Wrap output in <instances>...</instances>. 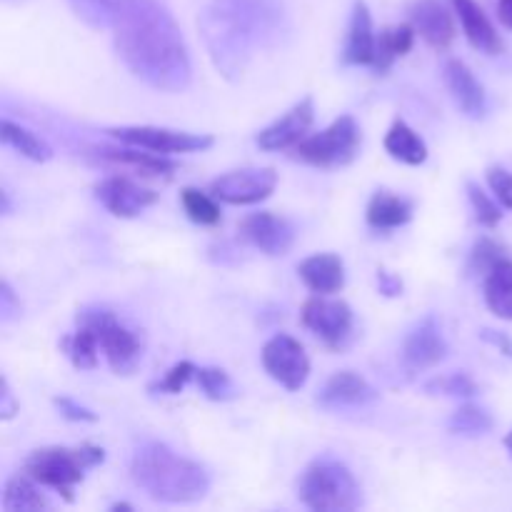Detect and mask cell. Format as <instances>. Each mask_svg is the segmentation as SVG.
Wrapping results in <instances>:
<instances>
[{
  "instance_id": "obj_7",
  "label": "cell",
  "mask_w": 512,
  "mask_h": 512,
  "mask_svg": "<svg viewBox=\"0 0 512 512\" xmlns=\"http://www.w3.org/2000/svg\"><path fill=\"white\" fill-rule=\"evenodd\" d=\"M78 323L93 330L100 353L105 355L115 375H130L138 368V363L143 360V343L128 325L120 323L113 310L85 308L78 313Z\"/></svg>"
},
{
  "instance_id": "obj_14",
  "label": "cell",
  "mask_w": 512,
  "mask_h": 512,
  "mask_svg": "<svg viewBox=\"0 0 512 512\" xmlns=\"http://www.w3.org/2000/svg\"><path fill=\"white\" fill-rule=\"evenodd\" d=\"M445 355H448V343H445L435 315L420 320L403 343V363L410 373H423V370L435 368L438 363H443Z\"/></svg>"
},
{
  "instance_id": "obj_26",
  "label": "cell",
  "mask_w": 512,
  "mask_h": 512,
  "mask_svg": "<svg viewBox=\"0 0 512 512\" xmlns=\"http://www.w3.org/2000/svg\"><path fill=\"white\" fill-rule=\"evenodd\" d=\"M40 483H35L30 475H13L5 483L3 490V508L5 512H35L48 510L50 500L38 490Z\"/></svg>"
},
{
  "instance_id": "obj_22",
  "label": "cell",
  "mask_w": 512,
  "mask_h": 512,
  "mask_svg": "<svg viewBox=\"0 0 512 512\" xmlns=\"http://www.w3.org/2000/svg\"><path fill=\"white\" fill-rule=\"evenodd\" d=\"M93 153L98 158L110 160V163L128 165L135 173L148 175V178H170L175 173V163L168 160V155L150 153V150L133 148V145H128V148H95Z\"/></svg>"
},
{
  "instance_id": "obj_32",
  "label": "cell",
  "mask_w": 512,
  "mask_h": 512,
  "mask_svg": "<svg viewBox=\"0 0 512 512\" xmlns=\"http://www.w3.org/2000/svg\"><path fill=\"white\" fill-rule=\"evenodd\" d=\"M195 380H198L205 398L215 400V403H225V400H233L238 395V388L223 368H198Z\"/></svg>"
},
{
  "instance_id": "obj_42",
  "label": "cell",
  "mask_w": 512,
  "mask_h": 512,
  "mask_svg": "<svg viewBox=\"0 0 512 512\" xmlns=\"http://www.w3.org/2000/svg\"><path fill=\"white\" fill-rule=\"evenodd\" d=\"M378 285H380V293L388 295V298H398L403 295V280L398 275L388 273V270H378Z\"/></svg>"
},
{
  "instance_id": "obj_8",
  "label": "cell",
  "mask_w": 512,
  "mask_h": 512,
  "mask_svg": "<svg viewBox=\"0 0 512 512\" xmlns=\"http://www.w3.org/2000/svg\"><path fill=\"white\" fill-rule=\"evenodd\" d=\"M108 133L123 145H133V148H143L160 155L203 153V150L213 148L215 143L213 135L155 128V125H123V128H110Z\"/></svg>"
},
{
  "instance_id": "obj_9",
  "label": "cell",
  "mask_w": 512,
  "mask_h": 512,
  "mask_svg": "<svg viewBox=\"0 0 512 512\" xmlns=\"http://www.w3.org/2000/svg\"><path fill=\"white\" fill-rule=\"evenodd\" d=\"M300 323L315 335L325 348L343 350L353 335V310L345 300H328L325 295L305 300Z\"/></svg>"
},
{
  "instance_id": "obj_36",
  "label": "cell",
  "mask_w": 512,
  "mask_h": 512,
  "mask_svg": "<svg viewBox=\"0 0 512 512\" xmlns=\"http://www.w3.org/2000/svg\"><path fill=\"white\" fill-rule=\"evenodd\" d=\"M503 260H508L503 245L495 243L493 238H480L478 243H475L473 253H470V268H473L475 273L488 275L490 270H493L495 265L503 263Z\"/></svg>"
},
{
  "instance_id": "obj_41",
  "label": "cell",
  "mask_w": 512,
  "mask_h": 512,
  "mask_svg": "<svg viewBox=\"0 0 512 512\" xmlns=\"http://www.w3.org/2000/svg\"><path fill=\"white\" fill-rule=\"evenodd\" d=\"M20 405L13 398V390H10L8 378H3V390H0V420H13L18 415Z\"/></svg>"
},
{
  "instance_id": "obj_27",
  "label": "cell",
  "mask_w": 512,
  "mask_h": 512,
  "mask_svg": "<svg viewBox=\"0 0 512 512\" xmlns=\"http://www.w3.org/2000/svg\"><path fill=\"white\" fill-rule=\"evenodd\" d=\"M485 303L498 318L512 320V260H503L485 275Z\"/></svg>"
},
{
  "instance_id": "obj_3",
  "label": "cell",
  "mask_w": 512,
  "mask_h": 512,
  "mask_svg": "<svg viewBox=\"0 0 512 512\" xmlns=\"http://www.w3.org/2000/svg\"><path fill=\"white\" fill-rule=\"evenodd\" d=\"M130 478L158 503H198L210 490L205 465L173 453L163 443H145L135 450L130 460Z\"/></svg>"
},
{
  "instance_id": "obj_28",
  "label": "cell",
  "mask_w": 512,
  "mask_h": 512,
  "mask_svg": "<svg viewBox=\"0 0 512 512\" xmlns=\"http://www.w3.org/2000/svg\"><path fill=\"white\" fill-rule=\"evenodd\" d=\"M0 138H3V143L8 148H13L23 158L35 160V163H45V160L53 158V150H50V145L43 138H38V135L30 133L23 125L13 123V120H3V133H0Z\"/></svg>"
},
{
  "instance_id": "obj_33",
  "label": "cell",
  "mask_w": 512,
  "mask_h": 512,
  "mask_svg": "<svg viewBox=\"0 0 512 512\" xmlns=\"http://www.w3.org/2000/svg\"><path fill=\"white\" fill-rule=\"evenodd\" d=\"M70 5L78 13V18H83L88 25L105 28V25H113V18L123 0H70Z\"/></svg>"
},
{
  "instance_id": "obj_30",
  "label": "cell",
  "mask_w": 512,
  "mask_h": 512,
  "mask_svg": "<svg viewBox=\"0 0 512 512\" xmlns=\"http://www.w3.org/2000/svg\"><path fill=\"white\" fill-rule=\"evenodd\" d=\"M493 425V415L488 410L480 408V405L465 403L455 410L448 428L450 433L463 435V438H483V435H488L493 430Z\"/></svg>"
},
{
  "instance_id": "obj_18",
  "label": "cell",
  "mask_w": 512,
  "mask_h": 512,
  "mask_svg": "<svg viewBox=\"0 0 512 512\" xmlns=\"http://www.w3.org/2000/svg\"><path fill=\"white\" fill-rule=\"evenodd\" d=\"M443 80L453 95L455 105L463 110L468 118H483L488 100H485V88L475 78L473 70L463 60H448L443 70Z\"/></svg>"
},
{
  "instance_id": "obj_12",
  "label": "cell",
  "mask_w": 512,
  "mask_h": 512,
  "mask_svg": "<svg viewBox=\"0 0 512 512\" xmlns=\"http://www.w3.org/2000/svg\"><path fill=\"white\" fill-rule=\"evenodd\" d=\"M95 198L115 218H138L143 210L158 203L155 190L143 188V185H138L130 178H123V175H110V178L100 180L95 185Z\"/></svg>"
},
{
  "instance_id": "obj_13",
  "label": "cell",
  "mask_w": 512,
  "mask_h": 512,
  "mask_svg": "<svg viewBox=\"0 0 512 512\" xmlns=\"http://www.w3.org/2000/svg\"><path fill=\"white\" fill-rule=\"evenodd\" d=\"M238 233L245 243H250L260 253L270 255V258H280V255L290 253L295 243V228L290 225V220L268 213V210L248 215L240 223Z\"/></svg>"
},
{
  "instance_id": "obj_29",
  "label": "cell",
  "mask_w": 512,
  "mask_h": 512,
  "mask_svg": "<svg viewBox=\"0 0 512 512\" xmlns=\"http://www.w3.org/2000/svg\"><path fill=\"white\" fill-rule=\"evenodd\" d=\"M60 348H63V353L68 355V360L78 370L98 368V353H100L98 338H95V333L88 328V325L78 323V328H75L73 335L60 340Z\"/></svg>"
},
{
  "instance_id": "obj_10",
  "label": "cell",
  "mask_w": 512,
  "mask_h": 512,
  "mask_svg": "<svg viewBox=\"0 0 512 512\" xmlns=\"http://www.w3.org/2000/svg\"><path fill=\"white\" fill-rule=\"evenodd\" d=\"M263 368L275 383L283 385L290 393H298L305 383H308L310 375V358L305 353V348L300 345V340H295L293 335H273V338L265 343L263 353Z\"/></svg>"
},
{
  "instance_id": "obj_5",
  "label": "cell",
  "mask_w": 512,
  "mask_h": 512,
  "mask_svg": "<svg viewBox=\"0 0 512 512\" xmlns=\"http://www.w3.org/2000/svg\"><path fill=\"white\" fill-rule=\"evenodd\" d=\"M298 498L315 512H345L360 508V485L348 465L320 458L305 468Z\"/></svg>"
},
{
  "instance_id": "obj_25",
  "label": "cell",
  "mask_w": 512,
  "mask_h": 512,
  "mask_svg": "<svg viewBox=\"0 0 512 512\" xmlns=\"http://www.w3.org/2000/svg\"><path fill=\"white\" fill-rule=\"evenodd\" d=\"M385 150L390 158L405 165H423L428 160V145L425 140L403 120H395L385 135Z\"/></svg>"
},
{
  "instance_id": "obj_31",
  "label": "cell",
  "mask_w": 512,
  "mask_h": 512,
  "mask_svg": "<svg viewBox=\"0 0 512 512\" xmlns=\"http://www.w3.org/2000/svg\"><path fill=\"white\" fill-rule=\"evenodd\" d=\"M180 205H183L185 215L198 225H218L220 218H223L218 200L198 188L180 190Z\"/></svg>"
},
{
  "instance_id": "obj_6",
  "label": "cell",
  "mask_w": 512,
  "mask_h": 512,
  "mask_svg": "<svg viewBox=\"0 0 512 512\" xmlns=\"http://www.w3.org/2000/svg\"><path fill=\"white\" fill-rule=\"evenodd\" d=\"M360 143H363V133L353 115H340L325 130L300 140L293 148V155L300 163H308L313 168H343L358 158Z\"/></svg>"
},
{
  "instance_id": "obj_4",
  "label": "cell",
  "mask_w": 512,
  "mask_h": 512,
  "mask_svg": "<svg viewBox=\"0 0 512 512\" xmlns=\"http://www.w3.org/2000/svg\"><path fill=\"white\" fill-rule=\"evenodd\" d=\"M105 460V450L98 445H78V448H40L25 460L23 473L30 475L43 488H53L63 495L65 503H73V493L83 483L85 473Z\"/></svg>"
},
{
  "instance_id": "obj_35",
  "label": "cell",
  "mask_w": 512,
  "mask_h": 512,
  "mask_svg": "<svg viewBox=\"0 0 512 512\" xmlns=\"http://www.w3.org/2000/svg\"><path fill=\"white\" fill-rule=\"evenodd\" d=\"M195 375H198V368H195L190 360H180V363H175L173 368L165 373L163 380L150 385V390H155V393H165V395H180L185 388H188L190 380H195Z\"/></svg>"
},
{
  "instance_id": "obj_11",
  "label": "cell",
  "mask_w": 512,
  "mask_h": 512,
  "mask_svg": "<svg viewBox=\"0 0 512 512\" xmlns=\"http://www.w3.org/2000/svg\"><path fill=\"white\" fill-rule=\"evenodd\" d=\"M278 188V173L273 168H243L230 170L210 183L208 193L228 205L263 203Z\"/></svg>"
},
{
  "instance_id": "obj_39",
  "label": "cell",
  "mask_w": 512,
  "mask_h": 512,
  "mask_svg": "<svg viewBox=\"0 0 512 512\" xmlns=\"http://www.w3.org/2000/svg\"><path fill=\"white\" fill-rule=\"evenodd\" d=\"M53 405L58 408V413L63 415V418L73 420V423H95V420H98V415H95L93 410H88L85 405L75 403L73 398H65V395L63 398H55Z\"/></svg>"
},
{
  "instance_id": "obj_43",
  "label": "cell",
  "mask_w": 512,
  "mask_h": 512,
  "mask_svg": "<svg viewBox=\"0 0 512 512\" xmlns=\"http://www.w3.org/2000/svg\"><path fill=\"white\" fill-rule=\"evenodd\" d=\"M480 338H483L485 343L495 345V348H498L503 355L512 358V340L508 338V335L498 333V330H483V333H480Z\"/></svg>"
},
{
  "instance_id": "obj_16",
  "label": "cell",
  "mask_w": 512,
  "mask_h": 512,
  "mask_svg": "<svg viewBox=\"0 0 512 512\" xmlns=\"http://www.w3.org/2000/svg\"><path fill=\"white\" fill-rule=\"evenodd\" d=\"M408 18L415 33L435 50H448L458 35L453 13L440 0H413L408 8Z\"/></svg>"
},
{
  "instance_id": "obj_1",
  "label": "cell",
  "mask_w": 512,
  "mask_h": 512,
  "mask_svg": "<svg viewBox=\"0 0 512 512\" xmlns=\"http://www.w3.org/2000/svg\"><path fill=\"white\" fill-rule=\"evenodd\" d=\"M110 28L118 58L135 78L163 93L188 88L193 80L188 45L160 0H123Z\"/></svg>"
},
{
  "instance_id": "obj_21",
  "label": "cell",
  "mask_w": 512,
  "mask_h": 512,
  "mask_svg": "<svg viewBox=\"0 0 512 512\" xmlns=\"http://www.w3.org/2000/svg\"><path fill=\"white\" fill-rule=\"evenodd\" d=\"M298 275L315 295H333L345 285V265L335 253L310 255L298 265Z\"/></svg>"
},
{
  "instance_id": "obj_15",
  "label": "cell",
  "mask_w": 512,
  "mask_h": 512,
  "mask_svg": "<svg viewBox=\"0 0 512 512\" xmlns=\"http://www.w3.org/2000/svg\"><path fill=\"white\" fill-rule=\"evenodd\" d=\"M315 120V103L313 98H303L293 105L285 115H280L275 123L258 133V145L265 153H278V150H293L305 133L310 130Z\"/></svg>"
},
{
  "instance_id": "obj_44",
  "label": "cell",
  "mask_w": 512,
  "mask_h": 512,
  "mask_svg": "<svg viewBox=\"0 0 512 512\" xmlns=\"http://www.w3.org/2000/svg\"><path fill=\"white\" fill-rule=\"evenodd\" d=\"M498 18L505 28L512 30V0H498Z\"/></svg>"
},
{
  "instance_id": "obj_17",
  "label": "cell",
  "mask_w": 512,
  "mask_h": 512,
  "mask_svg": "<svg viewBox=\"0 0 512 512\" xmlns=\"http://www.w3.org/2000/svg\"><path fill=\"white\" fill-rule=\"evenodd\" d=\"M373 400H378V390L353 370H340L325 383L320 390L318 405L325 410H343V408H365Z\"/></svg>"
},
{
  "instance_id": "obj_46",
  "label": "cell",
  "mask_w": 512,
  "mask_h": 512,
  "mask_svg": "<svg viewBox=\"0 0 512 512\" xmlns=\"http://www.w3.org/2000/svg\"><path fill=\"white\" fill-rule=\"evenodd\" d=\"M505 448H508L510 455H512V430L508 433V438H505Z\"/></svg>"
},
{
  "instance_id": "obj_20",
  "label": "cell",
  "mask_w": 512,
  "mask_h": 512,
  "mask_svg": "<svg viewBox=\"0 0 512 512\" xmlns=\"http://www.w3.org/2000/svg\"><path fill=\"white\" fill-rule=\"evenodd\" d=\"M375 43L378 35L373 28V15H370L368 5L363 0L353 5V15H350L348 38H345L343 48V63L345 65H373L375 60Z\"/></svg>"
},
{
  "instance_id": "obj_24",
  "label": "cell",
  "mask_w": 512,
  "mask_h": 512,
  "mask_svg": "<svg viewBox=\"0 0 512 512\" xmlns=\"http://www.w3.org/2000/svg\"><path fill=\"white\" fill-rule=\"evenodd\" d=\"M415 35L418 33H415V28L410 23L390 25V28L380 30L373 60L375 73H388V70L393 68L395 60L408 55L415 45Z\"/></svg>"
},
{
  "instance_id": "obj_37",
  "label": "cell",
  "mask_w": 512,
  "mask_h": 512,
  "mask_svg": "<svg viewBox=\"0 0 512 512\" xmlns=\"http://www.w3.org/2000/svg\"><path fill=\"white\" fill-rule=\"evenodd\" d=\"M468 198H470V205H473V210H475V218H478V223L483 225V228H495V225L503 220L500 205L495 203V200L490 198L483 188H480V185L468 183Z\"/></svg>"
},
{
  "instance_id": "obj_23",
  "label": "cell",
  "mask_w": 512,
  "mask_h": 512,
  "mask_svg": "<svg viewBox=\"0 0 512 512\" xmlns=\"http://www.w3.org/2000/svg\"><path fill=\"white\" fill-rule=\"evenodd\" d=\"M368 225L375 230H395L403 228L413 218V205L410 200L400 198V195L388 193V190H380L370 198L368 203Z\"/></svg>"
},
{
  "instance_id": "obj_2",
  "label": "cell",
  "mask_w": 512,
  "mask_h": 512,
  "mask_svg": "<svg viewBox=\"0 0 512 512\" xmlns=\"http://www.w3.org/2000/svg\"><path fill=\"white\" fill-rule=\"evenodd\" d=\"M283 18L280 0H210L200 30L218 73L243 78L255 55L278 38Z\"/></svg>"
},
{
  "instance_id": "obj_38",
  "label": "cell",
  "mask_w": 512,
  "mask_h": 512,
  "mask_svg": "<svg viewBox=\"0 0 512 512\" xmlns=\"http://www.w3.org/2000/svg\"><path fill=\"white\" fill-rule=\"evenodd\" d=\"M488 185L490 190L495 193V198L500 200V205L512 210V173L505 168H490L488 170Z\"/></svg>"
},
{
  "instance_id": "obj_19",
  "label": "cell",
  "mask_w": 512,
  "mask_h": 512,
  "mask_svg": "<svg viewBox=\"0 0 512 512\" xmlns=\"http://www.w3.org/2000/svg\"><path fill=\"white\" fill-rule=\"evenodd\" d=\"M455 15H458L460 25H463V33L468 38V43L475 50L488 55H500L505 50L503 38L495 30V25L490 23V18L485 15V10L480 8L475 0H450Z\"/></svg>"
},
{
  "instance_id": "obj_45",
  "label": "cell",
  "mask_w": 512,
  "mask_h": 512,
  "mask_svg": "<svg viewBox=\"0 0 512 512\" xmlns=\"http://www.w3.org/2000/svg\"><path fill=\"white\" fill-rule=\"evenodd\" d=\"M110 510H113V512H115V510H133V505H128V503H115Z\"/></svg>"
},
{
  "instance_id": "obj_34",
  "label": "cell",
  "mask_w": 512,
  "mask_h": 512,
  "mask_svg": "<svg viewBox=\"0 0 512 512\" xmlns=\"http://www.w3.org/2000/svg\"><path fill=\"white\" fill-rule=\"evenodd\" d=\"M430 395H450V398H473L478 393V385L470 375L465 373H453L443 375V378H433L425 385Z\"/></svg>"
},
{
  "instance_id": "obj_40",
  "label": "cell",
  "mask_w": 512,
  "mask_h": 512,
  "mask_svg": "<svg viewBox=\"0 0 512 512\" xmlns=\"http://www.w3.org/2000/svg\"><path fill=\"white\" fill-rule=\"evenodd\" d=\"M0 313H3V323L18 318V313H20V300L15 298V293H13V288H10L8 280H3V285H0Z\"/></svg>"
}]
</instances>
